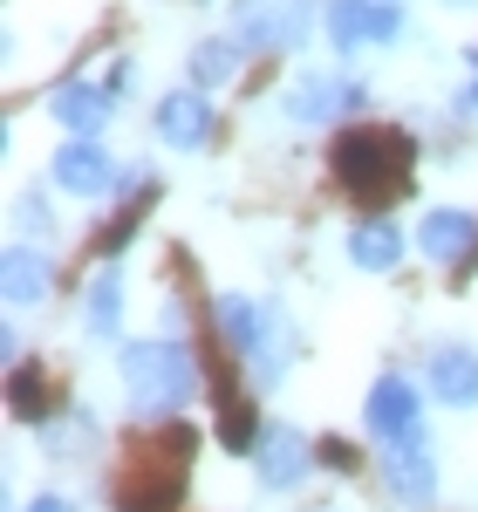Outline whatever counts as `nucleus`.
Instances as JSON below:
<instances>
[{"instance_id":"f257e3e1","label":"nucleus","mask_w":478,"mask_h":512,"mask_svg":"<svg viewBox=\"0 0 478 512\" xmlns=\"http://www.w3.org/2000/svg\"><path fill=\"white\" fill-rule=\"evenodd\" d=\"M219 335L233 342V355L260 376V390H274L294 362V328L274 301H253V294H219Z\"/></svg>"},{"instance_id":"f03ea898","label":"nucleus","mask_w":478,"mask_h":512,"mask_svg":"<svg viewBox=\"0 0 478 512\" xmlns=\"http://www.w3.org/2000/svg\"><path fill=\"white\" fill-rule=\"evenodd\" d=\"M410 158H417V144H410L403 130H342L335 151H328V171L362 198L369 192L390 198V192L410 185Z\"/></svg>"},{"instance_id":"7ed1b4c3","label":"nucleus","mask_w":478,"mask_h":512,"mask_svg":"<svg viewBox=\"0 0 478 512\" xmlns=\"http://www.w3.org/2000/svg\"><path fill=\"white\" fill-rule=\"evenodd\" d=\"M123 390L144 417H171L185 410L199 390V362L178 349V342H130L123 349Z\"/></svg>"},{"instance_id":"20e7f679","label":"nucleus","mask_w":478,"mask_h":512,"mask_svg":"<svg viewBox=\"0 0 478 512\" xmlns=\"http://www.w3.org/2000/svg\"><path fill=\"white\" fill-rule=\"evenodd\" d=\"M280 110H287V123H301V130H328V123L369 110V89L349 69H315V76H301L280 96Z\"/></svg>"},{"instance_id":"39448f33","label":"nucleus","mask_w":478,"mask_h":512,"mask_svg":"<svg viewBox=\"0 0 478 512\" xmlns=\"http://www.w3.org/2000/svg\"><path fill=\"white\" fill-rule=\"evenodd\" d=\"M308 28H315V0H239L233 41L253 55H280V48H301Z\"/></svg>"},{"instance_id":"423d86ee","label":"nucleus","mask_w":478,"mask_h":512,"mask_svg":"<svg viewBox=\"0 0 478 512\" xmlns=\"http://www.w3.org/2000/svg\"><path fill=\"white\" fill-rule=\"evenodd\" d=\"M321 35L335 41L342 55L383 48V41L403 35V7L397 0H328V7H321Z\"/></svg>"},{"instance_id":"0eeeda50","label":"nucleus","mask_w":478,"mask_h":512,"mask_svg":"<svg viewBox=\"0 0 478 512\" xmlns=\"http://www.w3.org/2000/svg\"><path fill=\"white\" fill-rule=\"evenodd\" d=\"M48 178H55L62 192H76V198H110L117 192V164H110V151H103L96 137H69V144L48 158Z\"/></svg>"},{"instance_id":"6e6552de","label":"nucleus","mask_w":478,"mask_h":512,"mask_svg":"<svg viewBox=\"0 0 478 512\" xmlns=\"http://www.w3.org/2000/svg\"><path fill=\"white\" fill-rule=\"evenodd\" d=\"M417 417H424V403H417V390H410L403 376H376V383H369L362 424H369V437H376V444H397V437L424 431Z\"/></svg>"},{"instance_id":"1a4fd4ad","label":"nucleus","mask_w":478,"mask_h":512,"mask_svg":"<svg viewBox=\"0 0 478 512\" xmlns=\"http://www.w3.org/2000/svg\"><path fill=\"white\" fill-rule=\"evenodd\" d=\"M383 478L397 485L403 506H431V499H438V458H431V437H424V431L397 437L390 458H383Z\"/></svg>"},{"instance_id":"9d476101","label":"nucleus","mask_w":478,"mask_h":512,"mask_svg":"<svg viewBox=\"0 0 478 512\" xmlns=\"http://www.w3.org/2000/svg\"><path fill=\"white\" fill-rule=\"evenodd\" d=\"M253 465H260V485H267V492H294V485L308 478V465H315V451H308V437H301V431L267 424L260 444H253Z\"/></svg>"},{"instance_id":"9b49d317","label":"nucleus","mask_w":478,"mask_h":512,"mask_svg":"<svg viewBox=\"0 0 478 512\" xmlns=\"http://www.w3.org/2000/svg\"><path fill=\"white\" fill-rule=\"evenodd\" d=\"M417 246H424V260L458 267V260L478 246V219L465 212V205H431V212L417 219Z\"/></svg>"},{"instance_id":"f8f14e48","label":"nucleus","mask_w":478,"mask_h":512,"mask_svg":"<svg viewBox=\"0 0 478 512\" xmlns=\"http://www.w3.org/2000/svg\"><path fill=\"white\" fill-rule=\"evenodd\" d=\"M212 130H219V117H212L205 89H171V96L158 103V137L171 144V151H199Z\"/></svg>"},{"instance_id":"ddd939ff","label":"nucleus","mask_w":478,"mask_h":512,"mask_svg":"<svg viewBox=\"0 0 478 512\" xmlns=\"http://www.w3.org/2000/svg\"><path fill=\"white\" fill-rule=\"evenodd\" d=\"M424 383H431V396H438V403H451V410H472V403H478V349H465V342H444V349H431V362H424Z\"/></svg>"},{"instance_id":"4468645a","label":"nucleus","mask_w":478,"mask_h":512,"mask_svg":"<svg viewBox=\"0 0 478 512\" xmlns=\"http://www.w3.org/2000/svg\"><path fill=\"white\" fill-rule=\"evenodd\" d=\"M0 287H7V301H14V308H35V301H48V287H55V260L41 253L35 239H7Z\"/></svg>"},{"instance_id":"2eb2a0df","label":"nucleus","mask_w":478,"mask_h":512,"mask_svg":"<svg viewBox=\"0 0 478 512\" xmlns=\"http://www.w3.org/2000/svg\"><path fill=\"white\" fill-rule=\"evenodd\" d=\"M110 89H96V82H62L55 96H48V117L62 123V130H76V137H103V123H110Z\"/></svg>"},{"instance_id":"dca6fc26","label":"nucleus","mask_w":478,"mask_h":512,"mask_svg":"<svg viewBox=\"0 0 478 512\" xmlns=\"http://www.w3.org/2000/svg\"><path fill=\"white\" fill-rule=\"evenodd\" d=\"M349 260H356L362 274H390L403 260V233L390 219H362L356 233H349Z\"/></svg>"},{"instance_id":"f3484780","label":"nucleus","mask_w":478,"mask_h":512,"mask_svg":"<svg viewBox=\"0 0 478 512\" xmlns=\"http://www.w3.org/2000/svg\"><path fill=\"white\" fill-rule=\"evenodd\" d=\"M82 321H89V335H117L123 321V274L117 267H103V274H89V287H82Z\"/></svg>"},{"instance_id":"a211bd4d","label":"nucleus","mask_w":478,"mask_h":512,"mask_svg":"<svg viewBox=\"0 0 478 512\" xmlns=\"http://www.w3.org/2000/svg\"><path fill=\"white\" fill-rule=\"evenodd\" d=\"M239 41H226V35H212V41H199L192 48V62H185V76H192V89H219V82H233L239 76Z\"/></svg>"},{"instance_id":"6ab92c4d","label":"nucleus","mask_w":478,"mask_h":512,"mask_svg":"<svg viewBox=\"0 0 478 512\" xmlns=\"http://www.w3.org/2000/svg\"><path fill=\"white\" fill-rule=\"evenodd\" d=\"M14 417H21V424L48 417V383H41L35 369H14Z\"/></svg>"},{"instance_id":"aec40b11","label":"nucleus","mask_w":478,"mask_h":512,"mask_svg":"<svg viewBox=\"0 0 478 512\" xmlns=\"http://www.w3.org/2000/svg\"><path fill=\"white\" fill-rule=\"evenodd\" d=\"M14 226H21V239H48L55 233V212H48V205H41V192H21V205H14Z\"/></svg>"},{"instance_id":"412c9836","label":"nucleus","mask_w":478,"mask_h":512,"mask_svg":"<svg viewBox=\"0 0 478 512\" xmlns=\"http://www.w3.org/2000/svg\"><path fill=\"white\" fill-rule=\"evenodd\" d=\"M28 512H69V506H62L55 492H41V499H35V506H28Z\"/></svg>"},{"instance_id":"4be33fe9","label":"nucleus","mask_w":478,"mask_h":512,"mask_svg":"<svg viewBox=\"0 0 478 512\" xmlns=\"http://www.w3.org/2000/svg\"><path fill=\"white\" fill-rule=\"evenodd\" d=\"M465 110H472V117H478V76H472V89H465Z\"/></svg>"},{"instance_id":"5701e85b","label":"nucleus","mask_w":478,"mask_h":512,"mask_svg":"<svg viewBox=\"0 0 478 512\" xmlns=\"http://www.w3.org/2000/svg\"><path fill=\"white\" fill-rule=\"evenodd\" d=\"M451 7H472V0H451Z\"/></svg>"}]
</instances>
